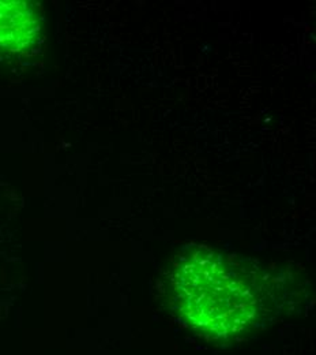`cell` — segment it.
<instances>
[{"label": "cell", "mask_w": 316, "mask_h": 355, "mask_svg": "<svg viewBox=\"0 0 316 355\" xmlns=\"http://www.w3.org/2000/svg\"><path fill=\"white\" fill-rule=\"evenodd\" d=\"M172 283L176 311L205 336L232 340L261 320L257 279L221 253L203 248L184 253L174 269Z\"/></svg>", "instance_id": "cell-1"}, {"label": "cell", "mask_w": 316, "mask_h": 355, "mask_svg": "<svg viewBox=\"0 0 316 355\" xmlns=\"http://www.w3.org/2000/svg\"><path fill=\"white\" fill-rule=\"evenodd\" d=\"M44 37L40 7L29 0H0V60L30 55Z\"/></svg>", "instance_id": "cell-2"}]
</instances>
